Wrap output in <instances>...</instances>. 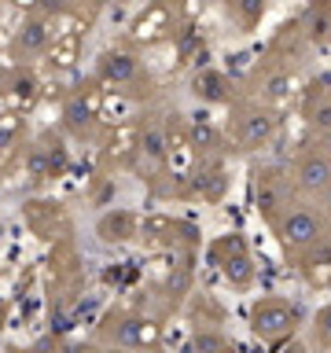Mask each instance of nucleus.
Returning a JSON list of instances; mask_svg holds the SVG:
<instances>
[{"instance_id": "nucleus-2", "label": "nucleus", "mask_w": 331, "mask_h": 353, "mask_svg": "<svg viewBox=\"0 0 331 353\" xmlns=\"http://www.w3.org/2000/svg\"><path fill=\"white\" fill-rule=\"evenodd\" d=\"M250 327H254V335L276 342V339L291 335V331L298 327V309L280 302V298H261V302L254 305V313H250Z\"/></svg>"}, {"instance_id": "nucleus-10", "label": "nucleus", "mask_w": 331, "mask_h": 353, "mask_svg": "<svg viewBox=\"0 0 331 353\" xmlns=\"http://www.w3.org/2000/svg\"><path fill=\"white\" fill-rule=\"evenodd\" d=\"M313 125H317V129H328V125H331V103H324V107L313 110Z\"/></svg>"}, {"instance_id": "nucleus-11", "label": "nucleus", "mask_w": 331, "mask_h": 353, "mask_svg": "<svg viewBox=\"0 0 331 353\" xmlns=\"http://www.w3.org/2000/svg\"><path fill=\"white\" fill-rule=\"evenodd\" d=\"M195 346H225V339H214V335H206V339H203V335H199V339H195Z\"/></svg>"}, {"instance_id": "nucleus-5", "label": "nucleus", "mask_w": 331, "mask_h": 353, "mask_svg": "<svg viewBox=\"0 0 331 353\" xmlns=\"http://www.w3.org/2000/svg\"><path fill=\"white\" fill-rule=\"evenodd\" d=\"M269 137H272V118L269 114H261V110H247V114L239 118V143H247V148H261Z\"/></svg>"}, {"instance_id": "nucleus-8", "label": "nucleus", "mask_w": 331, "mask_h": 353, "mask_svg": "<svg viewBox=\"0 0 331 353\" xmlns=\"http://www.w3.org/2000/svg\"><path fill=\"white\" fill-rule=\"evenodd\" d=\"M313 335H317V342L331 346V305H324V309L317 313V320H313Z\"/></svg>"}, {"instance_id": "nucleus-9", "label": "nucleus", "mask_w": 331, "mask_h": 353, "mask_svg": "<svg viewBox=\"0 0 331 353\" xmlns=\"http://www.w3.org/2000/svg\"><path fill=\"white\" fill-rule=\"evenodd\" d=\"M37 30H41V22H30V26H22V37H19L22 48H26V44H30V48H41V44L48 41V37H44V33H37Z\"/></svg>"}, {"instance_id": "nucleus-13", "label": "nucleus", "mask_w": 331, "mask_h": 353, "mask_svg": "<svg viewBox=\"0 0 331 353\" xmlns=\"http://www.w3.org/2000/svg\"><path fill=\"white\" fill-rule=\"evenodd\" d=\"M324 199H328V206H331V192H328V195H324Z\"/></svg>"}, {"instance_id": "nucleus-7", "label": "nucleus", "mask_w": 331, "mask_h": 353, "mask_svg": "<svg viewBox=\"0 0 331 353\" xmlns=\"http://www.w3.org/2000/svg\"><path fill=\"white\" fill-rule=\"evenodd\" d=\"M143 151H148L151 154V159H162V151H166V132L159 129V125H148V129H143Z\"/></svg>"}, {"instance_id": "nucleus-4", "label": "nucleus", "mask_w": 331, "mask_h": 353, "mask_svg": "<svg viewBox=\"0 0 331 353\" xmlns=\"http://www.w3.org/2000/svg\"><path fill=\"white\" fill-rule=\"evenodd\" d=\"M107 335L121 342V346H143V342H154V324L140 316H110Z\"/></svg>"}, {"instance_id": "nucleus-3", "label": "nucleus", "mask_w": 331, "mask_h": 353, "mask_svg": "<svg viewBox=\"0 0 331 353\" xmlns=\"http://www.w3.org/2000/svg\"><path fill=\"white\" fill-rule=\"evenodd\" d=\"M294 181H298V188H305L309 195H328L331 192V154L324 148L302 154L294 165Z\"/></svg>"}, {"instance_id": "nucleus-12", "label": "nucleus", "mask_w": 331, "mask_h": 353, "mask_svg": "<svg viewBox=\"0 0 331 353\" xmlns=\"http://www.w3.org/2000/svg\"><path fill=\"white\" fill-rule=\"evenodd\" d=\"M320 143H324V151H331V125L320 129Z\"/></svg>"}, {"instance_id": "nucleus-14", "label": "nucleus", "mask_w": 331, "mask_h": 353, "mask_svg": "<svg viewBox=\"0 0 331 353\" xmlns=\"http://www.w3.org/2000/svg\"><path fill=\"white\" fill-rule=\"evenodd\" d=\"M328 154H331V151H328Z\"/></svg>"}, {"instance_id": "nucleus-6", "label": "nucleus", "mask_w": 331, "mask_h": 353, "mask_svg": "<svg viewBox=\"0 0 331 353\" xmlns=\"http://www.w3.org/2000/svg\"><path fill=\"white\" fill-rule=\"evenodd\" d=\"M137 74V63L129 55H107L103 59V77H114V81H126V77Z\"/></svg>"}, {"instance_id": "nucleus-1", "label": "nucleus", "mask_w": 331, "mask_h": 353, "mask_svg": "<svg viewBox=\"0 0 331 353\" xmlns=\"http://www.w3.org/2000/svg\"><path fill=\"white\" fill-rule=\"evenodd\" d=\"M276 232H280V243L287 250L302 254V250H313L324 239V221L309 206H287L280 221H276Z\"/></svg>"}]
</instances>
